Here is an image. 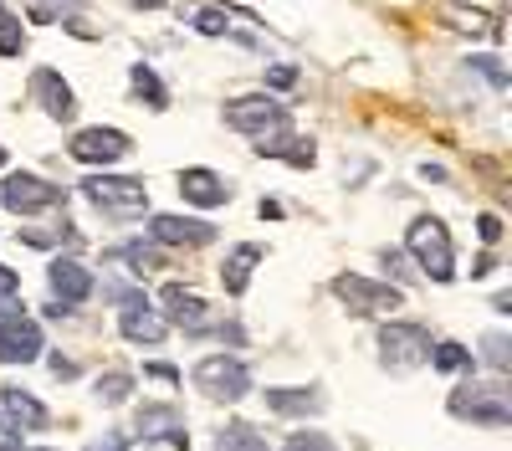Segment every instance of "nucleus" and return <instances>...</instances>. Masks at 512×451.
<instances>
[{
    "label": "nucleus",
    "mask_w": 512,
    "mask_h": 451,
    "mask_svg": "<svg viewBox=\"0 0 512 451\" xmlns=\"http://www.w3.org/2000/svg\"><path fill=\"white\" fill-rule=\"evenodd\" d=\"M405 246H410V257H415L425 272H431L436 282H451V277H456V252H451V236H446V226H441L436 216H420V221H410Z\"/></svg>",
    "instance_id": "f257e3e1"
},
{
    "label": "nucleus",
    "mask_w": 512,
    "mask_h": 451,
    "mask_svg": "<svg viewBox=\"0 0 512 451\" xmlns=\"http://www.w3.org/2000/svg\"><path fill=\"white\" fill-rule=\"evenodd\" d=\"M82 195H88L103 216H144L149 211L144 180H128V175H88L82 180Z\"/></svg>",
    "instance_id": "f03ea898"
},
{
    "label": "nucleus",
    "mask_w": 512,
    "mask_h": 451,
    "mask_svg": "<svg viewBox=\"0 0 512 451\" xmlns=\"http://www.w3.org/2000/svg\"><path fill=\"white\" fill-rule=\"evenodd\" d=\"M333 293H338V303H349V313H359V318L395 313V308H400V287L369 282V277H359V272H338V277H333Z\"/></svg>",
    "instance_id": "7ed1b4c3"
},
{
    "label": "nucleus",
    "mask_w": 512,
    "mask_h": 451,
    "mask_svg": "<svg viewBox=\"0 0 512 451\" xmlns=\"http://www.w3.org/2000/svg\"><path fill=\"white\" fill-rule=\"evenodd\" d=\"M195 390L210 395V400H241L251 390V369L241 359H226V354H210L195 364Z\"/></svg>",
    "instance_id": "20e7f679"
},
{
    "label": "nucleus",
    "mask_w": 512,
    "mask_h": 451,
    "mask_svg": "<svg viewBox=\"0 0 512 451\" xmlns=\"http://www.w3.org/2000/svg\"><path fill=\"white\" fill-rule=\"evenodd\" d=\"M451 416H461V421H482V426H512V400H507V390H497V385H466V390H456L451 395Z\"/></svg>",
    "instance_id": "39448f33"
},
{
    "label": "nucleus",
    "mask_w": 512,
    "mask_h": 451,
    "mask_svg": "<svg viewBox=\"0 0 512 451\" xmlns=\"http://www.w3.org/2000/svg\"><path fill=\"white\" fill-rule=\"evenodd\" d=\"M379 359L390 369H415L431 359V334L420 323H384L379 328Z\"/></svg>",
    "instance_id": "423d86ee"
},
{
    "label": "nucleus",
    "mask_w": 512,
    "mask_h": 451,
    "mask_svg": "<svg viewBox=\"0 0 512 451\" xmlns=\"http://www.w3.org/2000/svg\"><path fill=\"white\" fill-rule=\"evenodd\" d=\"M0 200H6V211H16V216H36V211H52V205L62 200V185L16 170V175H6V185H0Z\"/></svg>",
    "instance_id": "0eeeda50"
},
{
    "label": "nucleus",
    "mask_w": 512,
    "mask_h": 451,
    "mask_svg": "<svg viewBox=\"0 0 512 451\" xmlns=\"http://www.w3.org/2000/svg\"><path fill=\"white\" fill-rule=\"evenodd\" d=\"M118 303H123V308H118V328H123L128 344H159V339H164L169 323H164V313L149 308L144 293H118Z\"/></svg>",
    "instance_id": "6e6552de"
},
{
    "label": "nucleus",
    "mask_w": 512,
    "mask_h": 451,
    "mask_svg": "<svg viewBox=\"0 0 512 451\" xmlns=\"http://www.w3.org/2000/svg\"><path fill=\"white\" fill-rule=\"evenodd\" d=\"M226 123L241 129V134H267V129H277V123H287V108L267 93H251V98L226 103Z\"/></svg>",
    "instance_id": "1a4fd4ad"
},
{
    "label": "nucleus",
    "mask_w": 512,
    "mask_h": 451,
    "mask_svg": "<svg viewBox=\"0 0 512 451\" xmlns=\"http://www.w3.org/2000/svg\"><path fill=\"white\" fill-rule=\"evenodd\" d=\"M41 354V323L26 313L0 318V364H31Z\"/></svg>",
    "instance_id": "9d476101"
},
{
    "label": "nucleus",
    "mask_w": 512,
    "mask_h": 451,
    "mask_svg": "<svg viewBox=\"0 0 512 451\" xmlns=\"http://www.w3.org/2000/svg\"><path fill=\"white\" fill-rule=\"evenodd\" d=\"M128 149H134V144H128L123 129H82L72 139V159L77 164H103V170H108V164H118Z\"/></svg>",
    "instance_id": "9b49d317"
},
{
    "label": "nucleus",
    "mask_w": 512,
    "mask_h": 451,
    "mask_svg": "<svg viewBox=\"0 0 512 451\" xmlns=\"http://www.w3.org/2000/svg\"><path fill=\"white\" fill-rule=\"evenodd\" d=\"M149 236L159 246H205V241H216V226L195 221V216H154L149 221Z\"/></svg>",
    "instance_id": "f8f14e48"
},
{
    "label": "nucleus",
    "mask_w": 512,
    "mask_h": 451,
    "mask_svg": "<svg viewBox=\"0 0 512 451\" xmlns=\"http://www.w3.org/2000/svg\"><path fill=\"white\" fill-rule=\"evenodd\" d=\"M159 303H164V323H180V328H190V334H200V328H205V298L190 293V287L164 282L159 287Z\"/></svg>",
    "instance_id": "ddd939ff"
},
{
    "label": "nucleus",
    "mask_w": 512,
    "mask_h": 451,
    "mask_svg": "<svg viewBox=\"0 0 512 451\" xmlns=\"http://www.w3.org/2000/svg\"><path fill=\"white\" fill-rule=\"evenodd\" d=\"M139 436L144 441H169V446L190 451V436H185V421H180L175 405H144L139 410Z\"/></svg>",
    "instance_id": "4468645a"
},
{
    "label": "nucleus",
    "mask_w": 512,
    "mask_h": 451,
    "mask_svg": "<svg viewBox=\"0 0 512 451\" xmlns=\"http://www.w3.org/2000/svg\"><path fill=\"white\" fill-rule=\"evenodd\" d=\"M180 195L190 205H205V211H216V205L231 200V185L216 175V170H205V164H190V170L180 175Z\"/></svg>",
    "instance_id": "2eb2a0df"
},
{
    "label": "nucleus",
    "mask_w": 512,
    "mask_h": 451,
    "mask_svg": "<svg viewBox=\"0 0 512 451\" xmlns=\"http://www.w3.org/2000/svg\"><path fill=\"white\" fill-rule=\"evenodd\" d=\"M47 282H52L57 303H82V298H93V272L82 267V262H72V257H57V262L47 267Z\"/></svg>",
    "instance_id": "dca6fc26"
},
{
    "label": "nucleus",
    "mask_w": 512,
    "mask_h": 451,
    "mask_svg": "<svg viewBox=\"0 0 512 451\" xmlns=\"http://www.w3.org/2000/svg\"><path fill=\"white\" fill-rule=\"evenodd\" d=\"M256 154H272V159H287V164H297V170H308V164L318 159L308 139H297V134H287V123H277V129H267V134H256Z\"/></svg>",
    "instance_id": "f3484780"
},
{
    "label": "nucleus",
    "mask_w": 512,
    "mask_h": 451,
    "mask_svg": "<svg viewBox=\"0 0 512 451\" xmlns=\"http://www.w3.org/2000/svg\"><path fill=\"white\" fill-rule=\"evenodd\" d=\"M31 98H36L41 108H47L52 118H72V113H77L72 88H67V82H62L52 67H36V72H31Z\"/></svg>",
    "instance_id": "a211bd4d"
},
{
    "label": "nucleus",
    "mask_w": 512,
    "mask_h": 451,
    "mask_svg": "<svg viewBox=\"0 0 512 451\" xmlns=\"http://www.w3.org/2000/svg\"><path fill=\"white\" fill-rule=\"evenodd\" d=\"M262 262V246H251V241H241L236 252L226 257V267H221V282H226V293L231 298H241L246 287H251V267Z\"/></svg>",
    "instance_id": "6ab92c4d"
},
{
    "label": "nucleus",
    "mask_w": 512,
    "mask_h": 451,
    "mask_svg": "<svg viewBox=\"0 0 512 451\" xmlns=\"http://www.w3.org/2000/svg\"><path fill=\"white\" fill-rule=\"evenodd\" d=\"M267 410H277V416H318V410H323V395H318V390L282 385V390H267Z\"/></svg>",
    "instance_id": "aec40b11"
},
{
    "label": "nucleus",
    "mask_w": 512,
    "mask_h": 451,
    "mask_svg": "<svg viewBox=\"0 0 512 451\" xmlns=\"http://www.w3.org/2000/svg\"><path fill=\"white\" fill-rule=\"evenodd\" d=\"M128 77H134V93H139L154 113H159V108H169V93H164V82L154 77V67H149V62H134V72H128Z\"/></svg>",
    "instance_id": "412c9836"
},
{
    "label": "nucleus",
    "mask_w": 512,
    "mask_h": 451,
    "mask_svg": "<svg viewBox=\"0 0 512 451\" xmlns=\"http://www.w3.org/2000/svg\"><path fill=\"white\" fill-rule=\"evenodd\" d=\"M0 400H6V416H16V421H26V426H47V410H41L26 390H0Z\"/></svg>",
    "instance_id": "4be33fe9"
},
{
    "label": "nucleus",
    "mask_w": 512,
    "mask_h": 451,
    "mask_svg": "<svg viewBox=\"0 0 512 451\" xmlns=\"http://www.w3.org/2000/svg\"><path fill=\"white\" fill-rule=\"evenodd\" d=\"M216 451H267V441H262V431H251V426H226L221 436H216Z\"/></svg>",
    "instance_id": "5701e85b"
},
{
    "label": "nucleus",
    "mask_w": 512,
    "mask_h": 451,
    "mask_svg": "<svg viewBox=\"0 0 512 451\" xmlns=\"http://www.w3.org/2000/svg\"><path fill=\"white\" fill-rule=\"evenodd\" d=\"M128 395H134V375H128V369H108V375H98V400L103 405H123Z\"/></svg>",
    "instance_id": "b1692460"
},
{
    "label": "nucleus",
    "mask_w": 512,
    "mask_h": 451,
    "mask_svg": "<svg viewBox=\"0 0 512 451\" xmlns=\"http://www.w3.org/2000/svg\"><path fill=\"white\" fill-rule=\"evenodd\" d=\"M123 262H128V272H154V267H164V257H159V246H144V241H128L123 246Z\"/></svg>",
    "instance_id": "393cba45"
},
{
    "label": "nucleus",
    "mask_w": 512,
    "mask_h": 451,
    "mask_svg": "<svg viewBox=\"0 0 512 451\" xmlns=\"http://www.w3.org/2000/svg\"><path fill=\"white\" fill-rule=\"evenodd\" d=\"M21 47H26V36H21V21L0 6V57H21Z\"/></svg>",
    "instance_id": "a878e982"
},
{
    "label": "nucleus",
    "mask_w": 512,
    "mask_h": 451,
    "mask_svg": "<svg viewBox=\"0 0 512 451\" xmlns=\"http://www.w3.org/2000/svg\"><path fill=\"white\" fill-rule=\"evenodd\" d=\"M431 364L436 369H446V375H451V369H466V364H472V349H461V344H431Z\"/></svg>",
    "instance_id": "bb28decb"
},
{
    "label": "nucleus",
    "mask_w": 512,
    "mask_h": 451,
    "mask_svg": "<svg viewBox=\"0 0 512 451\" xmlns=\"http://www.w3.org/2000/svg\"><path fill=\"white\" fill-rule=\"evenodd\" d=\"M11 313H21V282L6 262H0V318H11Z\"/></svg>",
    "instance_id": "cd10ccee"
},
{
    "label": "nucleus",
    "mask_w": 512,
    "mask_h": 451,
    "mask_svg": "<svg viewBox=\"0 0 512 451\" xmlns=\"http://www.w3.org/2000/svg\"><path fill=\"white\" fill-rule=\"evenodd\" d=\"M226 26H231V16L216 11V6H205V11L195 16V31H200V36H226Z\"/></svg>",
    "instance_id": "c85d7f7f"
},
{
    "label": "nucleus",
    "mask_w": 512,
    "mask_h": 451,
    "mask_svg": "<svg viewBox=\"0 0 512 451\" xmlns=\"http://www.w3.org/2000/svg\"><path fill=\"white\" fill-rule=\"evenodd\" d=\"M482 349H487V364H492V369H507V364H512V354H507V334H487Z\"/></svg>",
    "instance_id": "c756f323"
},
{
    "label": "nucleus",
    "mask_w": 512,
    "mask_h": 451,
    "mask_svg": "<svg viewBox=\"0 0 512 451\" xmlns=\"http://www.w3.org/2000/svg\"><path fill=\"white\" fill-rule=\"evenodd\" d=\"M446 16H456V26H461V31H492V21H487L482 11H461V6H446Z\"/></svg>",
    "instance_id": "7c9ffc66"
},
{
    "label": "nucleus",
    "mask_w": 512,
    "mask_h": 451,
    "mask_svg": "<svg viewBox=\"0 0 512 451\" xmlns=\"http://www.w3.org/2000/svg\"><path fill=\"white\" fill-rule=\"evenodd\" d=\"M0 451H21V421L0 416Z\"/></svg>",
    "instance_id": "2f4dec72"
},
{
    "label": "nucleus",
    "mask_w": 512,
    "mask_h": 451,
    "mask_svg": "<svg viewBox=\"0 0 512 451\" xmlns=\"http://www.w3.org/2000/svg\"><path fill=\"white\" fill-rule=\"evenodd\" d=\"M477 236H482V241H487V246H492V241H497V236H502V221H497V216H492V211H487V216H482V221H477Z\"/></svg>",
    "instance_id": "473e14b6"
},
{
    "label": "nucleus",
    "mask_w": 512,
    "mask_h": 451,
    "mask_svg": "<svg viewBox=\"0 0 512 451\" xmlns=\"http://www.w3.org/2000/svg\"><path fill=\"white\" fill-rule=\"evenodd\" d=\"M267 82H272V88H292V82H297V67H272Z\"/></svg>",
    "instance_id": "72a5a7b5"
},
{
    "label": "nucleus",
    "mask_w": 512,
    "mask_h": 451,
    "mask_svg": "<svg viewBox=\"0 0 512 451\" xmlns=\"http://www.w3.org/2000/svg\"><path fill=\"white\" fill-rule=\"evenodd\" d=\"M477 67H482V72H487V77L497 82V88H507V72L497 67V57H477Z\"/></svg>",
    "instance_id": "f704fd0d"
},
{
    "label": "nucleus",
    "mask_w": 512,
    "mask_h": 451,
    "mask_svg": "<svg viewBox=\"0 0 512 451\" xmlns=\"http://www.w3.org/2000/svg\"><path fill=\"white\" fill-rule=\"evenodd\" d=\"M88 451H123V441H118L113 431H103V436H93V441H88Z\"/></svg>",
    "instance_id": "c9c22d12"
},
{
    "label": "nucleus",
    "mask_w": 512,
    "mask_h": 451,
    "mask_svg": "<svg viewBox=\"0 0 512 451\" xmlns=\"http://www.w3.org/2000/svg\"><path fill=\"white\" fill-rule=\"evenodd\" d=\"M292 451H328V441H323V436H297Z\"/></svg>",
    "instance_id": "e433bc0d"
},
{
    "label": "nucleus",
    "mask_w": 512,
    "mask_h": 451,
    "mask_svg": "<svg viewBox=\"0 0 512 451\" xmlns=\"http://www.w3.org/2000/svg\"><path fill=\"white\" fill-rule=\"evenodd\" d=\"M52 375H62V380H72V375H77V364H72V359H62V354H57V359H52Z\"/></svg>",
    "instance_id": "4c0bfd02"
},
{
    "label": "nucleus",
    "mask_w": 512,
    "mask_h": 451,
    "mask_svg": "<svg viewBox=\"0 0 512 451\" xmlns=\"http://www.w3.org/2000/svg\"><path fill=\"white\" fill-rule=\"evenodd\" d=\"M149 375H154V380H164V385H175V380H180V375H175V369H169V364H149Z\"/></svg>",
    "instance_id": "58836bf2"
},
{
    "label": "nucleus",
    "mask_w": 512,
    "mask_h": 451,
    "mask_svg": "<svg viewBox=\"0 0 512 451\" xmlns=\"http://www.w3.org/2000/svg\"><path fill=\"white\" fill-rule=\"evenodd\" d=\"M492 267H497V257H492V252H487V257H482V262H477V267H472V277H487V272H492Z\"/></svg>",
    "instance_id": "ea45409f"
},
{
    "label": "nucleus",
    "mask_w": 512,
    "mask_h": 451,
    "mask_svg": "<svg viewBox=\"0 0 512 451\" xmlns=\"http://www.w3.org/2000/svg\"><path fill=\"white\" fill-rule=\"evenodd\" d=\"M21 451H57V446H21Z\"/></svg>",
    "instance_id": "a19ab883"
},
{
    "label": "nucleus",
    "mask_w": 512,
    "mask_h": 451,
    "mask_svg": "<svg viewBox=\"0 0 512 451\" xmlns=\"http://www.w3.org/2000/svg\"><path fill=\"white\" fill-rule=\"evenodd\" d=\"M0 164H6V149H0Z\"/></svg>",
    "instance_id": "79ce46f5"
}]
</instances>
